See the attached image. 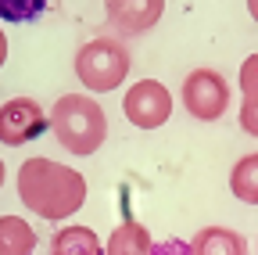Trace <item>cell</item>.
I'll use <instances>...</instances> for the list:
<instances>
[{
    "instance_id": "11",
    "label": "cell",
    "mask_w": 258,
    "mask_h": 255,
    "mask_svg": "<svg viewBox=\"0 0 258 255\" xmlns=\"http://www.w3.org/2000/svg\"><path fill=\"white\" fill-rule=\"evenodd\" d=\"M36 230L22 216H0V255H32Z\"/></svg>"
},
{
    "instance_id": "9",
    "label": "cell",
    "mask_w": 258,
    "mask_h": 255,
    "mask_svg": "<svg viewBox=\"0 0 258 255\" xmlns=\"http://www.w3.org/2000/svg\"><path fill=\"white\" fill-rule=\"evenodd\" d=\"M104 255H154V241H151L147 227L125 219L111 230V237L104 244Z\"/></svg>"
},
{
    "instance_id": "13",
    "label": "cell",
    "mask_w": 258,
    "mask_h": 255,
    "mask_svg": "<svg viewBox=\"0 0 258 255\" xmlns=\"http://www.w3.org/2000/svg\"><path fill=\"white\" fill-rule=\"evenodd\" d=\"M240 112H258V54H247L240 65Z\"/></svg>"
},
{
    "instance_id": "12",
    "label": "cell",
    "mask_w": 258,
    "mask_h": 255,
    "mask_svg": "<svg viewBox=\"0 0 258 255\" xmlns=\"http://www.w3.org/2000/svg\"><path fill=\"white\" fill-rule=\"evenodd\" d=\"M230 190L244 205H258V151L244 155L230 173Z\"/></svg>"
},
{
    "instance_id": "15",
    "label": "cell",
    "mask_w": 258,
    "mask_h": 255,
    "mask_svg": "<svg viewBox=\"0 0 258 255\" xmlns=\"http://www.w3.org/2000/svg\"><path fill=\"white\" fill-rule=\"evenodd\" d=\"M8 65V36H4V29H0V69Z\"/></svg>"
},
{
    "instance_id": "17",
    "label": "cell",
    "mask_w": 258,
    "mask_h": 255,
    "mask_svg": "<svg viewBox=\"0 0 258 255\" xmlns=\"http://www.w3.org/2000/svg\"><path fill=\"white\" fill-rule=\"evenodd\" d=\"M4 169H8V166H4V162H0V187H4Z\"/></svg>"
},
{
    "instance_id": "6",
    "label": "cell",
    "mask_w": 258,
    "mask_h": 255,
    "mask_svg": "<svg viewBox=\"0 0 258 255\" xmlns=\"http://www.w3.org/2000/svg\"><path fill=\"white\" fill-rule=\"evenodd\" d=\"M47 112L40 108V101L32 97H11L0 105V144L8 147H22L29 140H40L47 133Z\"/></svg>"
},
{
    "instance_id": "8",
    "label": "cell",
    "mask_w": 258,
    "mask_h": 255,
    "mask_svg": "<svg viewBox=\"0 0 258 255\" xmlns=\"http://www.w3.org/2000/svg\"><path fill=\"white\" fill-rule=\"evenodd\" d=\"M190 255H247V241L230 227H201L190 237Z\"/></svg>"
},
{
    "instance_id": "14",
    "label": "cell",
    "mask_w": 258,
    "mask_h": 255,
    "mask_svg": "<svg viewBox=\"0 0 258 255\" xmlns=\"http://www.w3.org/2000/svg\"><path fill=\"white\" fill-rule=\"evenodd\" d=\"M43 11H47V0H0V22H11V25L32 22Z\"/></svg>"
},
{
    "instance_id": "4",
    "label": "cell",
    "mask_w": 258,
    "mask_h": 255,
    "mask_svg": "<svg viewBox=\"0 0 258 255\" xmlns=\"http://www.w3.org/2000/svg\"><path fill=\"white\" fill-rule=\"evenodd\" d=\"M179 101L194 119L215 122V119H222L230 112V83H226V76L215 72V69H194L183 79Z\"/></svg>"
},
{
    "instance_id": "10",
    "label": "cell",
    "mask_w": 258,
    "mask_h": 255,
    "mask_svg": "<svg viewBox=\"0 0 258 255\" xmlns=\"http://www.w3.org/2000/svg\"><path fill=\"white\" fill-rule=\"evenodd\" d=\"M50 255H104V244L90 227H61L50 237Z\"/></svg>"
},
{
    "instance_id": "2",
    "label": "cell",
    "mask_w": 258,
    "mask_h": 255,
    "mask_svg": "<svg viewBox=\"0 0 258 255\" xmlns=\"http://www.w3.org/2000/svg\"><path fill=\"white\" fill-rule=\"evenodd\" d=\"M50 130L69 155L86 158L108 140V119L90 93H64L50 108Z\"/></svg>"
},
{
    "instance_id": "1",
    "label": "cell",
    "mask_w": 258,
    "mask_h": 255,
    "mask_svg": "<svg viewBox=\"0 0 258 255\" xmlns=\"http://www.w3.org/2000/svg\"><path fill=\"white\" fill-rule=\"evenodd\" d=\"M18 201L40 219H72L86 205V176L72 166H61L54 158H25L18 166Z\"/></svg>"
},
{
    "instance_id": "16",
    "label": "cell",
    "mask_w": 258,
    "mask_h": 255,
    "mask_svg": "<svg viewBox=\"0 0 258 255\" xmlns=\"http://www.w3.org/2000/svg\"><path fill=\"white\" fill-rule=\"evenodd\" d=\"M247 15H251V18L258 22V0H247Z\"/></svg>"
},
{
    "instance_id": "3",
    "label": "cell",
    "mask_w": 258,
    "mask_h": 255,
    "mask_svg": "<svg viewBox=\"0 0 258 255\" xmlns=\"http://www.w3.org/2000/svg\"><path fill=\"white\" fill-rule=\"evenodd\" d=\"M133 69V54L118 36H93L76 50V79L86 93H111L125 83Z\"/></svg>"
},
{
    "instance_id": "7",
    "label": "cell",
    "mask_w": 258,
    "mask_h": 255,
    "mask_svg": "<svg viewBox=\"0 0 258 255\" xmlns=\"http://www.w3.org/2000/svg\"><path fill=\"white\" fill-rule=\"evenodd\" d=\"M161 11H165V0H104V15L108 25L115 29V36H144L147 29L158 25Z\"/></svg>"
},
{
    "instance_id": "5",
    "label": "cell",
    "mask_w": 258,
    "mask_h": 255,
    "mask_svg": "<svg viewBox=\"0 0 258 255\" xmlns=\"http://www.w3.org/2000/svg\"><path fill=\"white\" fill-rule=\"evenodd\" d=\"M122 112L137 130H158V126H165L169 115H172V93L158 79H140V83H133L125 90Z\"/></svg>"
}]
</instances>
